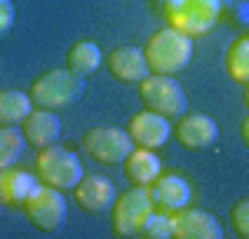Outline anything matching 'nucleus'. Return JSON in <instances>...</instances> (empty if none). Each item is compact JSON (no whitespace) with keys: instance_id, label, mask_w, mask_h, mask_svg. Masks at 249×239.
Here are the masks:
<instances>
[{"instance_id":"f257e3e1","label":"nucleus","mask_w":249,"mask_h":239,"mask_svg":"<svg viewBox=\"0 0 249 239\" xmlns=\"http://www.w3.org/2000/svg\"><path fill=\"white\" fill-rule=\"evenodd\" d=\"M143 53H146V63H150V73H173L176 77L193 60V37L179 34L176 27H163L146 40Z\"/></svg>"},{"instance_id":"f03ea898","label":"nucleus","mask_w":249,"mask_h":239,"mask_svg":"<svg viewBox=\"0 0 249 239\" xmlns=\"http://www.w3.org/2000/svg\"><path fill=\"white\" fill-rule=\"evenodd\" d=\"M80 97H83V77L73 73L70 67H67V70H47V73L37 77L34 86H30L34 106H43V110L73 106Z\"/></svg>"},{"instance_id":"7ed1b4c3","label":"nucleus","mask_w":249,"mask_h":239,"mask_svg":"<svg viewBox=\"0 0 249 239\" xmlns=\"http://www.w3.org/2000/svg\"><path fill=\"white\" fill-rule=\"evenodd\" d=\"M37 176L47 186H57V189H73L80 179H83V163L70 146H43L37 153Z\"/></svg>"},{"instance_id":"20e7f679","label":"nucleus","mask_w":249,"mask_h":239,"mask_svg":"<svg viewBox=\"0 0 249 239\" xmlns=\"http://www.w3.org/2000/svg\"><path fill=\"white\" fill-rule=\"evenodd\" d=\"M140 100L146 110L163 117H183L186 113V90L176 83L173 73H150L140 80Z\"/></svg>"},{"instance_id":"39448f33","label":"nucleus","mask_w":249,"mask_h":239,"mask_svg":"<svg viewBox=\"0 0 249 239\" xmlns=\"http://www.w3.org/2000/svg\"><path fill=\"white\" fill-rule=\"evenodd\" d=\"M110 209H113V233L116 236H140L146 216L153 213V193H150V186H136L133 183V189H126L123 196H116Z\"/></svg>"},{"instance_id":"423d86ee","label":"nucleus","mask_w":249,"mask_h":239,"mask_svg":"<svg viewBox=\"0 0 249 239\" xmlns=\"http://www.w3.org/2000/svg\"><path fill=\"white\" fill-rule=\"evenodd\" d=\"M23 213H27V219L37 226L40 233H57L60 226L67 222V199H63V189L40 183L37 189L30 193V199L23 203Z\"/></svg>"},{"instance_id":"0eeeda50","label":"nucleus","mask_w":249,"mask_h":239,"mask_svg":"<svg viewBox=\"0 0 249 239\" xmlns=\"http://www.w3.org/2000/svg\"><path fill=\"white\" fill-rule=\"evenodd\" d=\"M83 150L96 159V163H107L116 166L133 153V137L126 130H116V126H93L83 133Z\"/></svg>"},{"instance_id":"6e6552de","label":"nucleus","mask_w":249,"mask_h":239,"mask_svg":"<svg viewBox=\"0 0 249 239\" xmlns=\"http://www.w3.org/2000/svg\"><path fill=\"white\" fill-rule=\"evenodd\" d=\"M219 10H223V0H186L183 7L170 10L166 20H170V27H176L179 34L199 37V34H206V30L216 27Z\"/></svg>"},{"instance_id":"1a4fd4ad","label":"nucleus","mask_w":249,"mask_h":239,"mask_svg":"<svg viewBox=\"0 0 249 239\" xmlns=\"http://www.w3.org/2000/svg\"><path fill=\"white\" fill-rule=\"evenodd\" d=\"M219 236H223V222L206 209L183 206L173 216V239H219Z\"/></svg>"},{"instance_id":"9d476101","label":"nucleus","mask_w":249,"mask_h":239,"mask_svg":"<svg viewBox=\"0 0 249 239\" xmlns=\"http://www.w3.org/2000/svg\"><path fill=\"white\" fill-rule=\"evenodd\" d=\"M126 133L133 137V146H143V150H160L166 139L173 137V123L170 117L163 113H153V110H143L130 120Z\"/></svg>"},{"instance_id":"9b49d317","label":"nucleus","mask_w":249,"mask_h":239,"mask_svg":"<svg viewBox=\"0 0 249 239\" xmlns=\"http://www.w3.org/2000/svg\"><path fill=\"white\" fill-rule=\"evenodd\" d=\"M150 193H153V206H156V209L179 213L183 206H190L193 186L179 176V173H160V176L150 183Z\"/></svg>"},{"instance_id":"f8f14e48","label":"nucleus","mask_w":249,"mask_h":239,"mask_svg":"<svg viewBox=\"0 0 249 239\" xmlns=\"http://www.w3.org/2000/svg\"><path fill=\"white\" fill-rule=\"evenodd\" d=\"M113 199H116V189L107 176H87L83 173V179L73 186V203L83 213H103V209L113 206Z\"/></svg>"},{"instance_id":"ddd939ff","label":"nucleus","mask_w":249,"mask_h":239,"mask_svg":"<svg viewBox=\"0 0 249 239\" xmlns=\"http://www.w3.org/2000/svg\"><path fill=\"white\" fill-rule=\"evenodd\" d=\"M40 186L37 173H27L20 166H7L0 170V206H10V209H23V203L30 199V193Z\"/></svg>"},{"instance_id":"4468645a","label":"nucleus","mask_w":249,"mask_h":239,"mask_svg":"<svg viewBox=\"0 0 249 239\" xmlns=\"http://www.w3.org/2000/svg\"><path fill=\"white\" fill-rule=\"evenodd\" d=\"M176 139L186 146V150H206L219 139V126L216 120L206 117V113H186L179 117V126H176Z\"/></svg>"},{"instance_id":"2eb2a0df","label":"nucleus","mask_w":249,"mask_h":239,"mask_svg":"<svg viewBox=\"0 0 249 239\" xmlns=\"http://www.w3.org/2000/svg\"><path fill=\"white\" fill-rule=\"evenodd\" d=\"M107 67L120 83H140L150 77V63H146L143 47H116L107 57Z\"/></svg>"},{"instance_id":"dca6fc26","label":"nucleus","mask_w":249,"mask_h":239,"mask_svg":"<svg viewBox=\"0 0 249 239\" xmlns=\"http://www.w3.org/2000/svg\"><path fill=\"white\" fill-rule=\"evenodd\" d=\"M20 126H23V139H27L30 146H37V150L53 146V143L60 139V117H57V110L34 106V113L23 120Z\"/></svg>"},{"instance_id":"f3484780","label":"nucleus","mask_w":249,"mask_h":239,"mask_svg":"<svg viewBox=\"0 0 249 239\" xmlns=\"http://www.w3.org/2000/svg\"><path fill=\"white\" fill-rule=\"evenodd\" d=\"M123 166H126V176H130V183H136V186H150L160 173H163V163H160V156H156L153 150H133L130 156L123 159Z\"/></svg>"},{"instance_id":"a211bd4d","label":"nucleus","mask_w":249,"mask_h":239,"mask_svg":"<svg viewBox=\"0 0 249 239\" xmlns=\"http://www.w3.org/2000/svg\"><path fill=\"white\" fill-rule=\"evenodd\" d=\"M34 113V100L23 90H3L0 93V126H20Z\"/></svg>"},{"instance_id":"6ab92c4d","label":"nucleus","mask_w":249,"mask_h":239,"mask_svg":"<svg viewBox=\"0 0 249 239\" xmlns=\"http://www.w3.org/2000/svg\"><path fill=\"white\" fill-rule=\"evenodd\" d=\"M67 67L80 73V77H90L96 67H100V47H96L93 40H80L70 47V53H67Z\"/></svg>"},{"instance_id":"aec40b11","label":"nucleus","mask_w":249,"mask_h":239,"mask_svg":"<svg viewBox=\"0 0 249 239\" xmlns=\"http://www.w3.org/2000/svg\"><path fill=\"white\" fill-rule=\"evenodd\" d=\"M226 73H230V80L243 83V86L249 83V37H239L226 50Z\"/></svg>"},{"instance_id":"412c9836","label":"nucleus","mask_w":249,"mask_h":239,"mask_svg":"<svg viewBox=\"0 0 249 239\" xmlns=\"http://www.w3.org/2000/svg\"><path fill=\"white\" fill-rule=\"evenodd\" d=\"M23 146H27L23 130H17V126H0V170L17 166Z\"/></svg>"},{"instance_id":"4be33fe9","label":"nucleus","mask_w":249,"mask_h":239,"mask_svg":"<svg viewBox=\"0 0 249 239\" xmlns=\"http://www.w3.org/2000/svg\"><path fill=\"white\" fill-rule=\"evenodd\" d=\"M173 216H176V213H166V209H156L153 206V213L146 216L140 236H146V239H173Z\"/></svg>"},{"instance_id":"5701e85b","label":"nucleus","mask_w":249,"mask_h":239,"mask_svg":"<svg viewBox=\"0 0 249 239\" xmlns=\"http://www.w3.org/2000/svg\"><path fill=\"white\" fill-rule=\"evenodd\" d=\"M232 233L236 236H243L249 239V199H239L236 206H232Z\"/></svg>"},{"instance_id":"b1692460","label":"nucleus","mask_w":249,"mask_h":239,"mask_svg":"<svg viewBox=\"0 0 249 239\" xmlns=\"http://www.w3.org/2000/svg\"><path fill=\"white\" fill-rule=\"evenodd\" d=\"M14 27V3L10 0H0V37Z\"/></svg>"},{"instance_id":"393cba45","label":"nucleus","mask_w":249,"mask_h":239,"mask_svg":"<svg viewBox=\"0 0 249 239\" xmlns=\"http://www.w3.org/2000/svg\"><path fill=\"white\" fill-rule=\"evenodd\" d=\"M243 139H246V146H249V117H246V123H243Z\"/></svg>"},{"instance_id":"a878e982","label":"nucleus","mask_w":249,"mask_h":239,"mask_svg":"<svg viewBox=\"0 0 249 239\" xmlns=\"http://www.w3.org/2000/svg\"><path fill=\"white\" fill-rule=\"evenodd\" d=\"M243 100H246V106H249V83H246V93H243Z\"/></svg>"}]
</instances>
